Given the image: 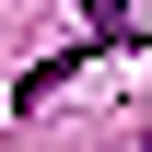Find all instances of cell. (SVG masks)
Returning a JSON list of instances; mask_svg holds the SVG:
<instances>
[{
    "instance_id": "cell-1",
    "label": "cell",
    "mask_w": 152,
    "mask_h": 152,
    "mask_svg": "<svg viewBox=\"0 0 152 152\" xmlns=\"http://www.w3.org/2000/svg\"><path fill=\"white\" fill-rule=\"evenodd\" d=\"M82 47H94V58L129 47V0H82Z\"/></svg>"
}]
</instances>
